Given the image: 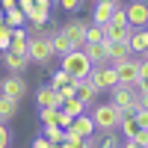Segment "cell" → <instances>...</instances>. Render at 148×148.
Returning <instances> with one entry per match:
<instances>
[{
    "instance_id": "6da1fadb",
    "label": "cell",
    "mask_w": 148,
    "mask_h": 148,
    "mask_svg": "<svg viewBox=\"0 0 148 148\" xmlns=\"http://www.w3.org/2000/svg\"><path fill=\"white\" fill-rule=\"evenodd\" d=\"M53 45H51V33H45L39 30L36 36H30L27 39V59L36 65H51V59H53Z\"/></svg>"
},
{
    "instance_id": "7a4b0ae2",
    "label": "cell",
    "mask_w": 148,
    "mask_h": 148,
    "mask_svg": "<svg viewBox=\"0 0 148 148\" xmlns=\"http://www.w3.org/2000/svg\"><path fill=\"white\" fill-rule=\"evenodd\" d=\"M125 119V113H121L119 107H113V104H98L95 110H92V121H95V130H101L104 136L107 133H116L119 130V121Z\"/></svg>"
},
{
    "instance_id": "3957f363",
    "label": "cell",
    "mask_w": 148,
    "mask_h": 148,
    "mask_svg": "<svg viewBox=\"0 0 148 148\" xmlns=\"http://www.w3.org/2000/svg\"><path fill=\"white\" fill-rule=\"evenodd\" d=\"M110 104L119 107L125 116H133V113L139 110V95H136V89H133V86H121V83H116L113 89H110Z\"/></svg>"
},
{
    "instance_id": "277c9868",
    "label": "cell",
    "mask_w": 148,
    "mask_h": 148,
    "mask_svg": "<svg viewBox=\"0 0 148 148\" xmlns=\"http://www.w3.org/2000/svg\"><path fill=\"white\" fill-rule=\"evenodd\" d=\"M130 33H133V27L127 24L125 6H116L113 21H110L107 27H104V39H110V42H127V39H130Z\"/></svg>"
},
{
    "instance_id": "5b68a950",
    "label": "cell",
    "mask_w": 148,
    "mask_h": 148,
    "mask_svg": "<svg viewBox=\"0 0 148 148\" xmlns=\"http://www.w3.org/2000/svg\"><path fill=\"white\" fill-rule=\"evenodd\" d=\"M62 71H68V77H71V80H83V77H89L92 62L86 59L83 51H71V53L62 56Z\"/></svg>"
},
{
    "instance_id": "8992f818",
    "label": "cell",
    "mask_w": 148,
    "mask_h": 148,
    "mask_svg": "<svg viewBox=\"0 0 148 148\" xmlns=\"http://www.w3.org/2000/svg\"><path fill=\"white\" fill-rule=\"evenodd\" d=\"M89 80L95 83V89H98V92H110V89H113V86L119 83V77H116V68L110 65V62L92 65V71H89Z\"/></svg>"
},
{
    "instance_id": "52a82bcc",
    "label": "cell",
    "mask_w": 148,
    "mask_h": 148,
    "mask_svg": "<svg viewBox=\"0 0 148 148\" xmlns=\"http://www.w3.org/2000/svg\"><path fill=\"white\" fill-rule=\"evenodd\" d=\"M86 24L89 21H83V18H71L62 24V33H65V39L74 45V51H83L86 47Z\"/></svg>"
},
{
    "instance_id": "ba28073f",
    "label": "cell",
    "mask_w": 148,
    "mask_h": 148,
    "mask_svg": "<svg viewBox=\"0 0 148 148\" xmlns=\"http://www.w3.org/2000/svg\"><path fill=\"white\" fill-rule=\"evenodd\" d=\"M0 92L12 101H24V95H27V80H24V74H9V77L0 80Z\"/></svg>"
},
{
    "instance_id": "9c48e42d",
    "label": "cell",
    "mask_w": 148,
    "mask_h": 148,
    "mask_svg": "<svg viewBox=\"0 0 148 148\" xmlns=\"http://www.w3.org/2000/svg\"><path fill=\"white\" fill-rule=\"evenodd\" d=\"M116 68V77L121 86H136L139 80V68H136V56H127V59H121V62H113Z\"/></svg>"
},
{
    "instance_id": "30bf717a",
    "label": "cell",
    "mask_w": 148,
    "mask_h": 148,
    "mask_svg": "<svg viewBox=\"0 0 148 148\" xmlns=\"http://www.w3.org/2000/svg\"><path fill=\"white\" fill-rule=\"evenodd\" d=\"M125 15H127V24L133 30L136 27H148V0H130L125 6Z\"/></svg>"
},
{
    "instance_id": "8fae6325",
    "label": "cell",
    "mask_w": 148,
    "mask_h": 148,
    "mask_svg": "<svg viewBox=\"0 0 148 148\" xmlns=\"http://www.w3.org/2000/svg\"><path fill=\"white\" fill-rule=\"evenodd\" d=\"M104 51H107V62H110V65H113V62H121V59H127V56H133L130 47H127V42H110V39H104Z\"/></svg>"
},
{
    "instance_id": "7c38bea8",
    "label": "cell",
    "mask_w": 148,
    "mask_h": 148,
    "mask_svg": "<svg viewBox=\"0 0 148 148\" xmlns=\"http://www.w3.org/2000/svg\"><path fill=\"white\" fill-rule=\"evenodd\" d=\"M127 47H130L133 56H142L148 51V27H136V30H133L130 39H127Z\"/></svg>"
},
{
    "instance_id": "4fadbf2b",
    "label": "cell",
    "mask_w": 148,
    "mask_h": 148,
    "mask_svg": "<svg viewBox=\"0 0 148 148\" xmlns=\"http://www.w3.org/2000/svg\"><path fill=\"white\" fill-rule=\"evenodd\" d=\"M71 83H74V98H80V101L89 107V104L95 101V95H98L95 83H92L89 77H83V80H71Z\"/></svg>"
},
{
    "instance_id": "5bb4252c",
    "label": "cell",
    "mask_w": 148,
    "mask_h": 148,
    "mask_svg": "<svg viewBox=\"0 0 148 148\" xmlns=\"http://www.w3.org/2000/svg\"><path fill=\"white\" fill-rule=\"evenodd\" d=\"M36 101H39V107H62V95H59L53 86H39V92H36Z\"/></svg>"
},
{
    "instance_id": "9a60e30c",
    "label": "cell",
    "mask_w": 148,
    "mask_h": 148,
    "mask_svg": "<svg viewBox=\"0 0 148 148\" xmlns=\"http://www.w3.org/2000/svg\"><path fill=\"white\" fill-rule=\"evenodd\" d=\"M68 130H74V133H77V136H83V139H89V136H95V121H92L89 113H83V116L74 119V125H71Z\"/></svg>"
},
{
    "instance_id": "2e32d148",
    "label": "cell",
    "mask_w": 148,
    "mask_h": 148,
    "mask_svg": "<svg viewBox=\"0 0 148 148\" xmlns=\"http://www.w3.org/2000/svg\"><path fill=\"white\" fill-rule=\"evenodd\" d=\"M3 65H6L12 74H24V71H27V65H30V59L12 53V51H3Z\"/></svg>"
},
{
    "instance_id": "e0dca14e",
    "label": "cell",
    "mask_w": 148,
    "mask_h": 148,
    "mask_svg": "<svg viewBox=\"0 0 148 148\" xmlns=\"http://www.w3.org/2000/svg\"><path fill=\"white\" fill-rule=\"evenodd\" d=\"M113 12H116L113 3H95V9H92V24H101V27H107V24L113 21Z\"/></svg>"
},
{
    "instance_id": "ac0fdd59",
    "label": "cell",
    "mask_w": 148,
    "mask_h": 148,
    "mask_svg": "<svg viewBox=\"0 0 148 148\" xmlns=\"http://www.w3.org/2000/svg\"><path fill=\"white\" fill-rule=\"evenodd\" d=\"M51 45H53V53H56V56H65V53H71V51H74V45H71V42L65 39L62 27L51 33Z\"/></svg>"
},
{
    "instance_id": "d6986e66",
    "label": "cell",
    "mask_w": 148,
    "mask_h": 148,
    "mask_svg": "<svg viewBox=\"0 0 148 148\" xmlns=\"http://www.w3.org/2000/svg\"><path fill=\"white\" fill-rule=\"evenodd\" d=\"M62 148H98V139L89 136V139H83L77 136L74 130H65V139H62Z\"/></svg>"
},
{
    "instance_id": "ffe728a7",
    "label": "cell",
    "mask_w": 148,
    "mask_h": 148,
    "mask_svg": "<svg viewBox=\"0 0 148 148\" xmlns=\"http://www.w3.org/2000/svg\"><path fill=\"white\" fill-rule=\"evenodd\" d=\"M18 107H21L18 101H12V98H6L3 92H0V121H6V125H9V121L18 116Z\"/></svg>"
},
{
    "instance_id": "44dd1931",
    "label": "cell",
    "mask_w": 148,
    "mask_h": 148,
    "mask_svg": "<svg viewBox=\"0 0 148 148\" xmlns=\"http://www.w3.org/2000/svg\"><path fill=\"white\" fill-rule=\"evenodd\" d=\"M47 21H51V12H47V9H42V6H33V9L27 12V24H30L33 30H42Z\"/></svg>"
},
{
    "instance_id": "7402d4cb",
    "label": "cell",
    "mask_w": 148,
    "mask_h": 148,
    "mask_svg": "<svg viewBox=\"0 0 148 148\" xmlns=\"http://www.w3.org/2000/svg\"><path fill=\"white\" fill-rule=\"evenodd\" d=\"M83 53H86V59H89L92 65H101V62H107L104 42H98V45H86V47H83Z\"/></svg>"
},
{
    "instance_id": "603a6c76",
    "label": "cell",
    "mask_w": 148,
    "mask_h": 148,
    "mask_svg": "<svg viewBox=\"0 0 148 148\" xmlns=\"http://www.w3.org/2000/svg\"><path fill=\"white\" fill-rule=\"evenodd\" d=\"M59 110H62V113H68V116H74V119H77V116H83V113H89V107H86L80 98H65Z\"/></svg>"
},
{
    "instance_id": "cb8c5ba5",
    "label": "cell",
    "mask_w": 148,
    "mask_h": 148,
    "mask_svg": "<svg viewBox=\"0 0 148 148\" xmlns=\"http://www.w3.org/2000/svg\"><path fill=\"white\" fill-rule=\"evenodd\" d=\"M119 130H121V136H125V139H133V136H136V130H139V125H136V119H133V116H125V119L119 121Z\"/></svg>"
},
{
    "instance_id": "d4e9b609",
    "label": "cell",
    "mask_w": 148,
    "mask_h": 148,
    "mask_svg": "<svg viewBox=\"0 0 148 148\" xmlns=\"http://www.w3.org/2000/svg\"><path fill=\"white\" fill-rule=\"evenodd\" d=\"M42 136H47L53 145H59V142L65 139V130L59 127V125H42Z\"/></svg>"
},
{
    "instance_id": "484cf974",
    "label": "cell",
    "mask_w": 148,
    "mask_h": 148,
    "mask_svg": "<svg viewBox=\"0 0 148 148\" xmlns=\"http://www.w3.org/2000/svg\"><path fill=\"white\" fill-rule=\"evenodd\" d=\"M98 42H104V27L101 24H86V45H98Z\"/></svg>"
},
{
    "instance_id": "4316f807",
    "label": "cell",
    "mask_w": 148,
    "mask_h": 148,
    "mask_svg": "<svg viewBox=\"0 0 148 148\" xmlns=\"http://www.w3.org/2000/svg\"><path fill=\"white\" fill-rule=\"evenodd\" d=\"M6 27H12V30H15V27H24V24H27V15H24V12L21 9H12V12H6Z\"/></svg>"
},
{
    "instance_id": "83f0119b",
    "label": "cell",
    "mask_w": 148,
    "mask_h": 148,
    "mask_svg": "<svg viewBox=\"0 0 148 148\" xmlns=\"http://www.w3.org/2000/svg\"><path fill=\"white\" fill-rule=\"evenodd\" d=\"M68 83H71V77H68V71H62V68H59V71H53V74H51V83H47V86H53V89L59 92V89H65Z\"/></svg>"
},
{
    "instance_id": "f1b7e54d",
    "label": "cell",
    "mask_w": 148,
    "mask_h": 148,
    "mask_svg": "<svg viewBox=\"0 0 148 148\" xmlns=\"http://www.w3.org/2000/svg\"><path fill=\"white\" fill-rule=\"evenodd\" d=\"M39 119H42V125H56L59 110L56 107H39Z\"/></svg>"
},
{
    "instance_id": "f546056e",
    "label": "cell",
    "mask_w": 148,
    "mask_h": 148,
    "mask_svg": "<svg viewBox=\"0 0 148 148\" xmlns=\"http://www.w3.org/2000/svg\"><path fill=\"white\" fill-rule=\"evenodd\" d=\"M9 42H12V27L0 24V51H9Z\"/></svg>"
},
{
    "instance_id": "4dcf8cb0",
    "label": "cell",
    "mask_w": 148,
    "mask_h": 148,
    "mask_svg": "<svg viewBox=\"0 0 148 148\" xmlns=\"http://www.w3.org/2000/svg\"><path fill=\"white\" fill-rule=\"evenodd\" d=\"M9 142H12V130L6 121H0V148H9Z\"/></svg>"
},
{
    "instance_id": "1f68e13d",
    "label": "cell",
    "mask_w": 148,
    "mask_h": 148,
    "mask_svg": "<svg viewBox=\"0 0 148 148\" xmlns=\"http://www.w3.org/2000/svg\"><path fill=\"white\" fill-rule=\"evenodd\" d=\"M56 125L62 127V130H68V127L74 125V116H68V113H62V110H59V119H56Z\"/></svg>"
},
{
    "instance_id": "d6a6232c",
    "label": "cell",
    "mask_w": 148,
    "mask_h": 148,
    "mask_svg": "<svg viewBox=\"0 0 148 148\" xmlns=\"http://www.w3.org/2000/svg\"><path fill=\"white\" fill-rule=\"evenodd\" d=\"M136 68H139V80H148V59L136 56Z\"/></svg>"
},
{
    "instance_id": "836d02e7",
    "label": "cell",
    "mask_w": 148,
    "mask_h": 148,
    "mask_svg": "<svg viewBox=\"0 0 148 148\" xmlns=\"http://www.w3.org/2000/svg\"><path fill=\"white\" fill-rule=\"evenodd\" d=\"M59 6H62L65 12H77L83 6V0H59Z\"/></svg>"
},
{
    "instance_id": "e575fe53",
    "label": "cell",
    "mask_w": 148,
    "mask_h": 148,
    "mask_svg": "<svg viewBox=\"0 0 148 148\" xmlns=\"http://www.w3.org/2000/svg\"><path fill=\"white\" fill-rule=\"evenodd\" d=\"M133 119H136V125H139V127L148 130V110H136V113H133Z\"/></svg>"
},
{
    "instance_id": "d590c367",
    "label": "cell",
    "mask_w": 148,
    "mask_h": 148,
    "mask_svg": "<svg viewBox=\"0 0 148 148\" xmlns=\"http://www.w3.org/2000/svg\"><path fill=\"white\" fill-rule=\"evenodd\" d=\"M33 148H53V142L47 139V136H42V133H39V136L33 139Z\"/></svg>"
},
{
    "instance_id": "8d00e7d4",
    "label": "cell",
    "mask_w": 148,
    "mask_h": 148,
    "mask_svg": "<svg viewBox=\"0 0 148 148\" xmlns=\"http://www.w3.org/2000/svg\"><path fill=\"white\" fill-rule=\"evenodd\" d=\"M133 142H139V145H148V130H145V127H139V130H136V136H133Z\"/></svg>"
},
{
    "instance_id": "74e56055",
    "label": "cell",
    "mask_w": 148,
    "mask_h": 148,
    "mask_svg": "<svg viewBox=\"0 0 148 148\" xmlns=\"http://www.w3.org/2000/svg\"><path fill=\"white\" fill-rule=\"evenodd\" d=\"M0 9H3V12H12V9H18V0H0Z\"/></svg>"
},
{
    "instance_id": "f35d334b",
    "label": "cell",
    "mask_w": 148,
    "mask_h": 148,
    "mask_svg": "<svg viewBox=\"0 0 148 148\" xmlns=\"http://www.w3.org/2000/svg\"><path fill=\"white\" fill-rule=\"evenodd\" d=\"M33 6H36V0H18V9L24 12V15H27V12H30Z\"/></svg>"
},
{
    "instance_id": "ab89813d",
    "label": "cell",
    "mask_w": 148,
    "mask_h": 148,
    "mask_svg": "<svg viewBox=\"0 0 148 148\" xmlns=\"http://www.w3.org/2000/svg\"><path fill=\"white\" fill-rule=\"evenodd\" d=\"M121 148H148V145H139V142H133V139H125Z\"/></svg>"
},
{
    "instance_id": "60d3db41",
    "label": "cell",
    "mask_w": 148,
    "mask_h": 148,
    "mask_svg": "<svg viewBox=\"0 0 148 148\" xmlns=\"http://www.w3.org/2000/svg\"><path fill=\"white\" fill-rule=\"evenodd\" d=\"M139 110H148V95H139Z\"/></svg>"
},
{
    "instance_id": "b9f144b4",
    "label": "cell",
    "mask_w": 148,
    "mask_h": 148,
    "mask_svg": "<svg viewBox=\"0 0 148 148\" xmlns=\"http://www.w3.org/2000/svg\"><path fill=\"white\" fill-rule=\"evenodd\" d=\"M92 3H113V6H121V0H92Z\"/></svg>"
},
{
    "instance_id": "7bdbcfd3",
    "label": "cell",
    "mask_w": 148,
    "mask_h": 148,
    "mask_svg": "<svg viewBox=\"0 0 148 148\" xmlns=\"http://www.w3.org/2000/svg\"><path fill=\"white\" fill-rule=\"evenodd\" d=\"M3 21H6V12H3V9H0V24H3Z\"/></svg>"
},
{
    "instance_id": "ee69618b",
    "label": "cell",
    "mask_w": 148,
    "mask_h": 148,
    "mask_svg": "<svg viewBox=\"0 0 148 148\" xmlns=\"http://www.w3.org/2000/svg\"><path fill=\"white\" fill-rule=\"evenodd\" d=\"M110 148H121V145H110Z\"/></svg>"
},
{
    "instance_id": "f6af8a7d",
    "label": "cell",
    "mask_w": 148,
    "mask_h": 148,
    "mask_svg": "<svg viewBox=\"0 0 148 148\" xmlns=\"http://www.w3.org/2000/svg\"><path fill=\"white\" fill-rule=\"evenodd\" d=\"M142 56H145V59H148V51H145V53H142Z\"/></svg>"
}]
</instances>
